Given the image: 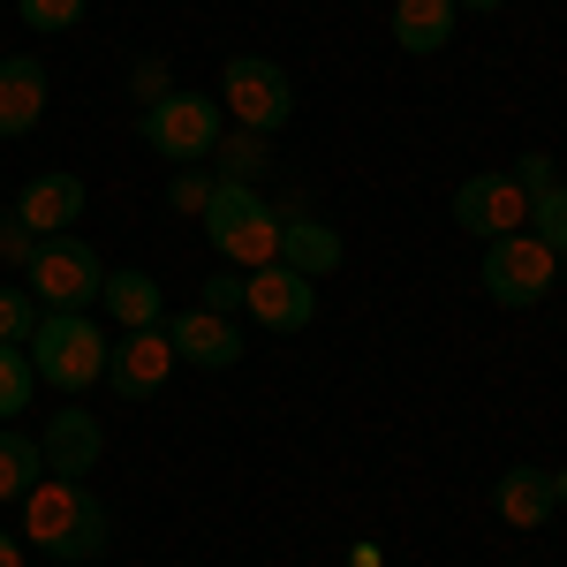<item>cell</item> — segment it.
I'll return each mask as SVG.
<instances>
[{
	"mask_svg": "<svg viewBox=\"0 0 567 567\" xmlns=\"http://www.w3.org/2000/svg\"><path fill=\"white\" fill-rule=\"evenodd\" d=\"M23 545L45 560H99L106 553V507L84 477H39L23 492Z\"/></svg>",
	"mask_w": 567,
	"mask_h": 567,
	"instance_id": "obj_1",
	"label": "cell"
},
{
	"mask_svg": "<svg viewBox=\"0 0 567 567\" xmlns=\"http://www.w3.org/2000/svg\"><path fill=\"white\" fill-rule=\"evenodd\" d=\"M106 333H99V318L91 310H45L39 318V333L23 341V355H31V371H39L45 386H61V393H84L106 379Z\"/></svg>",
	"mask_w": 567,
	"mask_h": 567,
	"instance_id": "obj_2",
	"label": "cell"
},
{
	"mask_svg": "<svg viewBox=\"0 0 567 567\" xmlns=\"http://www.w3.org/2000/svg\"><path fill=\"white\" fill-rule=\"evenodd\" d=\"M205 235L213 250L235 272H258V265H280V213L265 205L250 182H219L213 205H205Z\"/></svg>",
	"mask_w": 567,
	"mask_h": 567,
	"instance_id": "obj_3",
	"label": "cell"
},
{
	"mask_svg": "<svg viewBox=\"0 0 567 567\" xmlns=\"http://www.w3.org/2000/svg\"><path fill=\"white\" fill-rule=\"evenodd\" d=\"M219 130H227V114H219V99H205V91H167L159 106L136 114V136H144L167 167H205Z\"/></svg>",
	"mask_w": 567,
	"mask_h": 567,
	"instance_id": "obj_4",
	"label": "cell"
},
{
	"mask_svg": "<svg viewBox=\"0 0 567 567\" xmlns=\"http://www.w3.org/2000/svg\"><path fill=\"white\" fill-rule=\"evenodd\" d=\"M219 114H235V130H250V136L288 130V114H296L288 69L265 61V53H235V61L219 69Z\"/></svg>",
	"mask_w": 567,
	"mask_h": 567,
	"instance_id": "obj_5",
	"label": "cell"
},
{
	"mask_svg": "<svg viewBox=\"0 0 567 567\" xmlns=\"http://www.w3.org/2000/svg\"><path fill=\"white\" fill-rule=\"evenodd\" d=\"M23 280H31V296L45 310H91L99 288H106V265H99V250L84 235H45L39 258L23 265Z\"/></svg>",
	"mask_w": 567,
	"mask_h": 567,
	"instance_id": "obj_6",
	"label": "cell"
},
{
	"mask_svg": "<svg viewBox=\"0 0 567 567\" xmlns=\"http://www.w3.org/2000/svg\"><path fill=\"white\" fill-rule=\"evenodd\" d=\"M553 280H560V258L537 243V235H499V243H484V296L499 310H529L553 296Z\"/></svg>",
	"mask_w": 567,
	"mask_h": 567,
	"instance_id": "obj_7",
	"label": "cell"
},
{
	"mask_svg": "<svg viewBox=\"0 0 567 567\" xmlns=\"http://www.w3.org/2000/svg\"><path fill=\"white\" fill-rule=\"evenodd\" d=\"M454 227H470L477 243H499V235H523L529 227V197L515 189V175H470L454 189Z\"/></svg>",
	"mask_w": 567,
	"mask_h": 567,
	"instance_id": "obj_8",
	"label": "cell"
},
{
	"mask_svg": "<svg viewBox=\"0 0 567 567\" xmlns=\"http://www.w3.org/2000/svg\"><path fill=\"white\" fill-rule=\"evenodd\" d=\"M243 310L265 333H303L318 318V288L303 272H288V265H258V272H243Z\"/></svg>",
	"mask_w": 567,
	"mask_h": 567,
	"instance_id": "obj_9",
	"label": "cell"
},
{
	"mask_svg": "<svg viewBox=\"0 0 567 567\" xmlns=\"http://www.w3.org/2000/svg\"><path fill=\"white\" fill-rule=\"evenodd\" d=\"M167 371H175L167 326H136V333H122V341L106 349V386L122 393V401H152V393L167 386Z\"/></svg>",
	"mask_w": 567,
	"mask_h": 567,
	"instance_id": "obj_10",
	"label": "cell"
},
{
	"mask_svg": "<svg viewBox=\"0 0 567 567\" xmlns=\"http://www.w3.org/2000/svg\"><path fill=\"white\" fill-rule=\"evenodd\" d=\"M159 326H167L175 355H182V363H197V371H235V363H243V326L219 318V310H205V303L175 310V318H159Z\"/></svg>",
	"mask_w": 567,
	"mask_h": 567,
	"instance_id": "obj_11",
	"label": "cell"
},
{
	"mask_svg": "<svg viewBox=\"0 0 567 567\" xmlns=\"http://www.w3.org/2000/svg\"><path fill=\"white\" fill-rule=\"evenodd\" d=\"M39 454H45V477H91L99 454H106V424L91 409H53Z\"/></svg>",
	"mask_w": 567,
	"mask_h": 567,
	"instance_id": "obj_12",
	"label": "cell"
},
{
	"mask_svg": "<svg viewBox=\"0 0 567 567\" xmlns=\"http://www.w3.org/2000/svg\"><path fill=\"white\" fill-rule=\"evenodd\" d=\"M272 213H280V265H288V272H303V280H326V272H341L349 243H341L326 219H310L303 205H272Z\"/></svg>",
	"mask_w": 567,
	"mask_h": 567,
	"instance_id": "obj_13",
	"label": "cell"
},
{
	"mask_svg": "<svg viewBox=\"0 0 567 567\" xmlns=\"http://www.w3.org/2000/svg\"><path fill=\"white\" fill-rule=\"evenodd\" d=\"M16 219L31 227V235H69L76 219H84V182L69 175V167H45L16 189Z\"/></svg>",
	"mask_w": 567,
	"mask_h": 567,
	"instance_id": "obj_14",
	"label": "cell"
},
{
	"mask_svg": "<svg viewBox=\"0 0 567 567\" xmlns=\"http://www.w3.org/2000/svg\"><path fill=\"white\" fill-rule=\"evenodd\" d=\"M492 507H499V523H507V529H545V523H553V507H560L553 470H537V462L499 470V484H492Z\"/></svg>",
	"mask_w": 567,
	"mask_h": 567,
	"instance_id": "obj_15",
	"label": "cell"
},
{
	"mask_svg": "<svg viewBox=\"0 0 567 567\" xmlns=\"http://www.w3.org/2000/svg\"><path fill=\"white\" fill-rule=\"evenodd\" d=\"M45 122V61L8 53L0 61V136H31Z\"/></svg>",
	"mask_w": 567,
	"mask_h": 567,
	"instance_id": "obj_16",
	"label": "cell"
},
{
	"mask_svg": "<svg viewBox=\"0 0 567 567\" xmlns=\"http://www.w3.org/2000/svg\"><path fill=\"white\" fill-rule=\"evenodd\" d=\"M99 310H106L122 333H136V326H159V318H167V296H159V280H152V272L122 265V272H106V288H99Z\"/></svg>",
	"mask_w": 567,
	"mask_h": 567,
	"instance_id": "obj_17",
	"label": "cell"
},
{
	"mask_svg": "<svg viewBox=\"0 0 567 567\" xmlns=\"http://www.w3.org/2000/svg\"><path fill=\"white\" fill-rule=\"evenodd\" d=\"M454 0H393V45L401 53H439L454 39Z\"/></svg>",
	"mask_w": 567,
	"mask_h": 567,
	"instance_id": "obj_18",
	"label": "cell"
},
{
	"mask_svg": "<svg viewBox=\"0 0 567 567\" xmlns=\"http://www.w3.org/2000/svg\"><path fill=\"white\" fill-rule=\"evenodd\" d=\"M213 175H219V182H250V189H258V182L272 175V152H265V136H250V130H219V144H213Z\"/></svg>",
	"mask_w": 567,
	"mask_h": 567,
	"instance_id": "obj_19",
	"label": "cell"
},
{
	"mask_svg": "<svg viewBox=\"0 0 567 567\" xmlns=\"http://www.w3.org/2000/svg\"><path fill=\"white\" fill-rule=\"evenodd\" d=\"M39 477H45L39 439H23V432H8V424H0V499H23Z\"/></svg>",
	"mask_w": 567,
	"mask_h": 567,
	"instance_id": "obj_20",
	"label": "cell"
},
{
	"mask_svg": "<svg viewBox=\"0 0 567 567\" xmlns=\"http://www.w3.org/2000/svg\"><path fill=\"white\" fill-rule=\"evenodd\" d=\"M31 393H39V371H31V355L0 341V424H8V416H23V409H31Z\"/></svg>",
	"mask_w": 567,
	"mask_h": 567,
	"instance_id": "obj_21",
	"label": "cell"
},
{
	"mask_svg": "<svg viewBox=\"0 0 567 567\" xmlns=\"http://www.w3.org/2000/svg\"><path fill=\"white\" fill-rule=\"evenodd\" d=\"M39 318H45V303L31 288H0V341H8V349H23V341L39 333Z\"/></svg>",
	"mask_w": 567,
	"mask_h": 567,
	"instance_id": "obj_22",
	"label": "cell"
},
{
	"mask_svg": "<svg viewBox=\"0 0 567 567\" xmlns=\"http://www.w3.org/2000/svg\"><path fill=\"white\" fill-rule=\"evenodd\" d=\"M529 235H537L553 258H567V182H553V189L529 205Z\"/></svg>",
	"mask_w": 567,
	"mask_h": 567,
	"instance_id": "obj_23",
	"label": "cell"
},
{
	"mask_svg": "<svg viewBox=\"0 0 567 567\" xmlns=\"http://www.w3.org/2000/svg\"><path fill=\"white\" fill-rule=\"evenodd\" d=\"M16 16H23V31L61 39V31H76V23H84V0H16Z\"/></svg>",
	"mask_w": 567,
	"mask_h": 567,
	"instance_id": "obj_24",
	"label": "cell"
},
{
	"mask_svg": "<svg viewBox=\"0 0 567 567\" xmlns=\"http://www.w3.org/2000/svg\"><path fill=\"white\" fill-rule=\"evenodd\" d=\"M213 189H219L213 167H175V182H167V205H175V213H189V219H205Z\"/></svg>",
	"mask_w": 567,
	"mask_h": 567,
	"instance_id": "obj_25",
	"label": "cell"
},
{
	"mask_svg": "<svg viewBox=\"0 0 567 567\" xmlns=\"http://www.w3.org/2000/svg\"><path fill=\"white\" fill-rule=\"evenodd\" d=\"M167 91H175V76H167V61H159V53H144V61L130 69V99H136V106H159Z\"/></svg>",
	"mask_w": 567,
	"mask_h": 567,
	"instance_id": "obj_26",
	"label": "cell"
},
{
	"mask_svg": "<svg viewBox=\"0 0 567 567\" xmlns=\"http://www.w3.org/2000/svg\"><path fill=\"white\" fill-rule=\"evenodd\" d=\"M507 175H515V189H523L529 205H537V197H545V189L560 182V167H553V152H523V159H515Z\"/></svg>",
	"mask_w": 567,
	"mask_h": 567,
	"instance_id": "obj_27",
	"label": "cell"
},
{
	"mask_svg": "<svg viewBox=\"0 0 567 567\" xmlns=\"http://www.w3.org/2000/svg\"><path fill=\"white\" fill-rule=\"evenodd\" d=\"M39 243H45V235H31L16 213H0V265H16V272H23V265L39 258Z\"/></svg>",
	"mask_w": 567,
	"mask_h": 567,
	"instance_id": "obj_28",
	"label": "cell"
},
{
	"mask_svg": "<svg viewBox=\"0 0 567 567\" xmlns=\"http://www.w3.org/2000/svg\"><path fill=\"white\" fill-rule=\"evenodd\" d=\"M197 303H205V310H219V318H243V272H235V265H227V272H213Z\"/></svg>",
	"mask_w": 567,
	"mask_h": 567,
	"instance_id": "obj_29",
	"label": "cell"
},
{
	"mask_svg": "<svg viewBox=\"0 0 567 567\" xmlns=\"http://www.w3.org/2000/svg\"><path fill=\"white\" fill-rule=\"evenodd\" d=\"M0 567H23V537L16 529H0Z\"/></svg>",
	"mask_w": 567,
	"mask_h": 567,
	"instance_id": "obj_30",
	"label": "cell"
},
{
	"mask_svg": "<svg viewBox=\"0 0 567 567\" xmlns=\"http://www.w3.org/2000/svg\"><path fill=\"white\" fill-rule=\"evenodd\" d=\"M349 567H386V553L379 545H349Z\"/></svg>",
	"mask_w": 567,
	"mask_h": 567,
	"instance_id": "obj_31",
	"label": "cell"
},
{
	"mask_svg": "<svg viewBox=\"0 0 567 567\" xmlns=\"http://www.w3.org/2000/svg\"><path fill=\"white\" fill-rule=\"evenodd\" d=\"M454 8H470V16H492V8H507V0H454Z\"/></svg>",
	"mask_w": 567,
	"mask_h": 567,
	"instance_id": "obj_32",
	"label": "cell"
},
{
	"mask_svg": "<svg viewBox=\"0 0 567 567\" xmlns=\"http://www.w3.org/2000/svg\"><path fill=\"white\" fill-rule=\"evenodd\" d=\"M553 492H560V507H567V462H560V470H553Z\"/></svg>",
	"mask_w": 567,
	"mask_h": 567,
	"instance_id": "obj_33",
	"label": "cell"
}]
</instances>
